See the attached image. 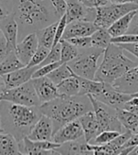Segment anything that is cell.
Segmentation results:
<instances>
[{"label":"cell","instance_id":"obj_40","mask_svg":"<svg viewBox=\"0 0 138 155\" xmlns=\"http://www.w3.org/2000/svg\"><path fill=\"white\" fill-rule=\"evenodd\" d=\"M51 6L54 8V12L57 16L61 18L66 12V0H49Z\"/></svg>","mask_w":138,"mask_h":155},{"label":"cell","instance_id":"obj_39","mask_svg":"<svg viewBox=\"0 0 138 155\" xmlns=\"http://www.w3.org/2000/svg\"><path fill=\"white\" fill-rule=\"evenodd\" d=\"M66 25H67V21H66V15L64 13L58 21V26H57L56 35H55V41H54V44H53V46L56 45L58 43H60L61 40H62L65 28H66Z\"/></svg>","mask_w":138,"mask_h":155},{"label":"cell","instance_id":"obj_2","mask_svg":"<svg viewBox=\"0 0 138 155\" xmlns=\"http://www.w3.org/2000/svg\"><path fill=\"white\" fill-rule=\"evenodd\" d=\"M43 114L50 117L54 124V134L65 123L79 119L82 114L93 110V105L86 95L72 97L60 96L39 106Z\"/></svg>","mask_w":138,"mask_h":155},{"label":"cell","instance_id":"obj_29","mask_svg":"<svg viewBox=\"0 0 138 155\" xmlns=\"http://www.w3.org/2000/svg\"><path fill=\"white\" fill-rule=\"evenodd\" d=\"M26 65L22 63L17 57L15 51H12L8 54V56L2 61L0 64V77H2L6 74L13 72L17 69L25 67Z\"/></svg>","mask_w":138,"mask_h":155},{"label":"cell","instance_id":"obj_20","mask_svg":"<svg viewBox=\"0 0 138 155\" xmlns=\"http://www.w3.org/2000/svg\"><path fill=\"white\" fill-rule=\"evenodd\" d=\"M133 134L131 130H126L123 133H121L118 136L109 143L104 145H93L94 155L97 154H120L122 147L129 140Z\"/></svg>","mask_w":138,"mask_h":155},{"label":"cell","instance_id":"obj_38","mask_svg":"<svg viewBox=\"0 0 138 155\" xmlns=\"http://www.w3.org/2000/svg\"><path fill=\"white\" fill-rule=\"evenodd\" d=\"M112 43L113 44H133L138 43V34L126 33L117 37L112 38Z\"/></svg>","mask_w":138,"mask_h":155},{"label":"cell","instance_id":"obj_54","mask_svg":"<svg viewBox=\"0 0 138 155\" xmlns=\"http://www.w3.org/2000/svg\"><path fill=\"white\" fill-rule=\"evenodd\" d=\"M2 34H3L2 33V30H1V28H0V36H2Z\"/></svg>","mask_w":138,"mask_h":155},{"label":"cell","instance_id":"obj_23","mask_svg":"<svg viewBox=\"0 0 138 155\" xmlns=\"http://www.w3.org/2000/svg\"><path fill=\"white\" fill-rule=\"evenodd\" d=\"M137 12H138V10L133 11L131 12L123 15V16L120 17L119 19H117L116 22H114L109 28H107L109 33L112 35V37H117L120 35L126 34L128 32L130 26H131V24L133 23L134 17L137 15Z\"/></svg>","mask_w":138,"mask_h":155},{"label":"cell","instance_id":"obj_30","mask_svg":"<svg viewBox=\"0 0 138 155\" xmlns=\"http://www.w3.org/2000/svg\"><path fill=\"white\" fill-rule=\"evenodd\" d=\"M92 46L97 48L105 49L110 44H112V35L109 33L107 28H98L91 36Z\"/></svg>","mask_w":138,"mask_h":155},{"label":"cell","instance_id":"obj_43","mask_svg":"<svg viewBox=\"0 0 138 155\" xmlns=\"http://www.w3.org/2000/svg\"><path fill=\"white\" fill-rule=\"evenodd\" d=\"M9 49L7 46V41L4 36H0V64L2 63V61L8 56L9 54Z\"/></svg>","mask_w":138,"mask_h":155},{"label":"cell","instance_id":"obj_1","mask_svg":"<svg viewBox=\"0 0 138 155\" xmlns=\"http://www.w3.org/2000/svg\"><path fill=\"white\" fill-rule=\"evenodd\" d=\"M0 114L3 130L16 138L19 148L23 145L24 137L28 135L42 115L39 107L24 106L6 100H0Z\"/></svg>","mask_w":138,"mask_h":155},{"label":"cell","instance_id":"obj_33","mask_svg":"<svg viewBox=\"0 0 138 155\" xmlns=\"http://www.w3.org/2000/svg\"><path fill=\"white\" fill-rule=\"evenodd\" d=\"M121 133L117 130H103L100 134H98L96 138H94L89 144L91 145H104L111 142L113 139L118 136Z\"/></svg>","mask_w":138,"mask_h":155},{"label":"cell","instance_id":"obj_35","mask_svg":"<svg viewBox=\"0 0 138 155\" xmlns=\"http://www.w3.org/2000/svg\"><path fill=\"white\" fill-rule=\"evenodd\" d=\"M61 61V43H58L56 45H54L50 49L47 58L38 65V67H41L43 65L48 64L56 63V61Z\"/></svg>","mask_w":138,"mask_h":155},{"label":"cell","instance_id":"obj_16","mask_svg":"<svg viewBox=\"0 0 138 155\" xmlns=\"http://www.w3.org/2000/svg\"><path fill=\"white\" fill-rule=\"evenodd\" d=\"M38 46H39V42H38L37 35L35 32H32L26 35L25 38L17 44L15 53L22 63L25 65H28Z\"/></svg>","mask_w":138,"mask_h":155},{"label":"cell","instance_id":"obj_27","mask_svg":"<svg viewBox=\"0 0 138 155\" xmlns=\"http://www.w3.org/2000/svg\"><path fill=\"white\" fill-rule=\"evenodd\" d=\"M57 89L60 96L72 97L80 95V85L78 76L75 75L70 78H67L57 85Z\"/></svg>","mask_w":138,"mask_h":155},{"label":"cell","instance_id":"obj_14","mask_svg":"<svg viewBox=\"0 0 138 155\" xmlns=\"http://www.w3.org/2000/svg\"><path fill=\"white\" fill-rule=\"evenodd\" d=\"M32 82L41 104L60 97L57 85L47 76L32 79Z\"/></svg>","mask_w":138,"mask_h":155},{"label":"cell","instance_id":"obj_12","mask_svg":"<svg viewBox=\"0 0 138 155\" xmlns=\"http://www.w3.org/2000/svg\"><path fill=\"white\" fill-rule=\"evenodd\" d=\"M61 144L55 143L54 141H33L26 136L23 139V145L20 150L22 154H59L55 149Z\"/></svg>","mask_w":138,"mask_h":155},{"label":"cell","instance_id":"obj_37","mask_svg":"<svg viewBox=\"0 0 138 155\" xmlns=\"http://www.w3.org/2000/svg\"><path fill=\"white\" fill-rule=\"evenodd\" d=\"M67 41H69L71 44H73L76 48H78L79 50L86 49L92 46L91 43V37L90 36H84V37H75L70 38Z\"/></svg>","mask_w":138,"mask_h":155},{"label":"cell","instance_id":"obj_32","mask_svg":"<svg viewBox=\"0 0 138 155\" xmlns=\"http://www.w3.org/2000/svg\"><path fill=\"white\" fill-rule=\"evenodd\" d=\"M75 75L76 74L73 72V70L67 64H62L60 66L55 68L52 72H50L47 77L49 78L56 85H58L60 82H62L67 78H70Z\"/></svg>","mask_w":138,"mask_h":155},{"label":"cell","instance_id":"obj_22","mask_svg":"<svg viewBox=\"0 0 138 155\" xmlns=\"http://www.w3.org/2000/svg\"><path fill=\"white\" fill-rule=\"evenodd\" d=\"M79 121L83 129L84 138L87 143H90L94 138L97 137L98 134H100L98 123L93 110L82 114L79 118Z\"/></svg>","mask_w":138,"mask_h":155},{"label":"cell","instance_id":"obj_47","mask_svg":"<svg viewBox=\"0 0 138 155\" xmlns=\"http://www.w3.org/2000/svg\"><path fill=\"white\" fill-rule=\"evenodd\" d=\"M127 33H134L138 34V18L133 22V24L132 26H130V28L128 30Z\"/></svg>","mask_w":138,"mask_h":155},{"label":"cell","instance_id":"obj_26","mask_svg":"<svg viewBox=\"0 0 138 155\" xmlns=\"http://www.w3.org/2000/svg\"><path fill=\"white\" fill-rule=\"evenodd\" d=\"M58 21H55L54 23H52V24L35 31L37 38H38V42H39V45L45 46V48H48L49 49L53 48V44H54V41H55Z\"/></svg>","mask_w":138,"mask_h":155},{"label":"cell","instance_id":"obj_24","mask_svg":"<svg viewBox=\"0 0 138 155\" xmlns=\"http://www.w3.org/2000/svg\"><path fill=\"white\" fill-rule=\"evenodd\" d=\"M118 120L125 130H131L133 134L138 133V111H131L124 108L117 109Z\"/></svg>","mask_w":138,"mask_h":155},{"label":"cell","instance_id":"obj_6","mask_svg":"<svg viewBox=\"0 0 138 155\" xmlns=\"http://www.w3.org/2000/svg\"><path fill=\"white\" fill-rule=\"evenodd\" d=\"M0 100L20 104L24 106H35L41 105L40 99L38 97L32 80L14 88H4L0 91Z\"/></svg>","mask_w":138,"mask_h":155},{"label":"cell","instance_id":"obj_55","mask_svg":"<svg viewBox=\"0 0 138 155\" xmlns=\"http://www.w3.org/2000/svg\"><path fill=\"white\" fill-rule=\"evenodd\" d=\"M137 15H138V12H137Z\"/></svg>","mask_w":138,"mask_h":155},{"label":"cell","instance_id":"obj_18","mask_svg":"<svg viewBox=\"0 0 138 155\" xmlns=\"http://www.w3.org/2000/svg\"><path fill=\"white\" fill-rule=\"evenodd\" d=\"M37 68L38 66L29 67L26 65L25 67H22L13 72L2 76L5 88L9 89V88L17 87L29 81L30 80H32V75L37 70Z\"/></svg>","mask_w":138,"mask_h":155},{"label":"cell","instance_id":"obj_19","mask_svg":"<svg viewBox=\"0 0 138 155\" xmlns=\"http://www.w3.org/2000/svg\"><path fill=\"white\" fill-rule=\"evenodd\" d=\"M0 28L2 30L3 36L6 38L9 52L15 51L17 45V35L19 26L13 13H11L8 17L0 21Z\"/></svg>","mask_w":138,"mask_h":155},{"label":"cell","instance_id":"obj_53","mask_svg":"<svg viewBox=\"0 0 138 155\" xmlns=\"http://www.w3.org/2000/svg\"><path fill=\"white\" fill-rule=\"evenodd\" d=\"M133 2H134L136 5H138V0H133Z\"/></svg>","mask_w":138,"mask_h":155},{"label":"cell","instance_id":"obj_7","mask_svg":"<svg viewBox=\"0 0 138 155\" xmlns=\"http://www.w3.org/2000/svg\"><path fill=\"white\" fill-rule=\"evenodd\" d=\"M138 10V5L134 2L122 4H107L97 9V15L94 21L97 28H109L114 22L123 15Z\"/></svg>","mask_w":138,"mask_h":155},{"label":"cell","instance_id":"obj_5","mask_svg":"<svg viewBox=\"0 0 138 155\" xmlns=\"http://www.w3.org/2000/svg\"><path fill=\"white\" fill-rule=\"evenodd\" d=\"M105 49L91 46L86 49L80 50L79 55L74 60L67 63L73 72L79 77L89 80H95L97 71V61L103 55Z\"/></svg>","mask_w":138,"mask_h":155},{"label":"cell","instance_id":"obj_50","mask_svg":"<svg viewBox=\"0 0 138 155\" xmlns=\"http://www.w3.org/2000/svg\"><path fill=\"white\" fill-rule=\"evenodd\" d=\"M5 86H4V82H3V80H2V77H0V91L2 89H4Z\"/></svg>","mask_w":138,"mask_h":155},{"label":"cell","instance_id":"obj_36","mask_svg":"<svg viewBox=\"0 0 138 155\" xmlns=\"http://www.w3.org/2000/svg\"><path fill=\"white\" fill-rule=\"evenodd\" d=\"M63 63L60 61H56V63H52V64H48L43 65L41 67H38L37 70L32 75V79H36V78H41V77L48 76L50 72H52L55 68L60 66Z\"/></svg>","mask_w":138,"mask_h":155},{"label":"cell","instance_id":"obj_28","mask_svg":"<svg viewBox=\"0 0 138 155\" xmlns=\"http://www.w3.org/2000/svg\"><path fill=\"white\" fill-rule=\"evenodd\" d=\"M78 78L80 85V95H86V96L91 95L96 97L97 96L100 94L105 87V82L98 81L96 80L85 79V78L79 77V76Z\"/></svg>","mask_w":138,"mask_h":155},{"label":"cell","instance_id":"obj_48","mask_svg":"<svg viewBox=\"0 0 138 155\" xmlns=\"http://www.w3.org/2000/svg\"><path fill=\"white\" fill-rule=\"evenodd\" d=\"M108 2L113 4H122V3H128V2H133V0H107Z\"/></svg>","mask_w":138,"mask_h":155},{"label":"cell","instance_id":"obj_21","mask_svg":"<svg viewBox=\"0 0 138 155\" xmlns=\"http://www.w3.org/2000/svg\"><path fill=\"white\" fill-rule=\"evenodd\" d=\"M55 150L59 154H94L93 145L87 143L85 138L63 143Z\"/></svg>","mask_w":138,"mask_h":155},{"label":"cell","instance_id":"obj_8","mask_svg":"<svg viewBox=\"0 0 138 155\" xmlns=\"http://www.w3.org/2000/svg\"><path fill=\"white\" fill-rule=\"evenodd\" d=\"M87 96L93 105V111L96 114L100 133L103 130H117L119 133H123L124 127L118 120L117 109L99 101L93 96Z\"/></svg>","mask_w":138,"mask_h":155},{"label":"cell","instance_id":"obj_49","mask_svg":"<svg viewBox=\"0 0 138 155\" xmlns=\"http://www.w3.org/2000/svg\"><path fill=\"white\" fill-rule=\"evenodd\" d=\"M130 154H133V155H138V146L134 147L133 150L131 151V153H130Z\"/></svg>","mask_w":138,"mask_h":155},{"label":"cell","instance_id":"obj_9","mask_svg":"<svg viewBox=\"0 0 138 155\" xmlns=\"http://www.w3.org/2000/svg\"><path fill=\"white\" fill-rule=\"evenodd\" d=\"M84 138V131L79 119H75L65 123L53 134L52 141L63 144L68 141H75Z\"/></svg>","mask_w":138,"mask_h":155},{"label":"cell","instance_id":"obj_34","mask_svg":"<svg viewBox=\"0 0 138 155\" xmlns=\"http://www.w3.org/2000/svg\"><path fill=\"white\" fill-rule=\"evenodd\" d=\"M49 51H50L49 48H45V46H43V45H39L36 52L34 53V55L32 56L31 60L29 61V63L27 66H29V67L38 66L45 58H47Z\"/></svg>","mask_w":138,"mask_h":155},{"label":"cell","instance_id":"obj_46","mask_svg":"<svg viewBox=\"0 0 138 155\" xmlns=\"http://www.w3.org/2000/svg\"><path fill=\"white\" fill-rule=\"evenodd\" d=\"M10 14H11V12L7 9V7L2 2H0V21L8 17Z\"/></svg>","mask_w":138,"mask_h":155},{"label":"cell","instance_id":"obj_13","mask_svg":"<svg viewBox=\"0 0 138 155\" xmlns=\"http://www.w3.org/2000/svg\"><path fill=\"white\" fill-rule=\"evenodd\" d=\"M54 134V124L50 117L45 114L41 115L28 137L33 141H52Z\"/></svg>","mask_w":138,"mask_h":155},{"label":"cell","instance_id":"obj_51","mask_svg":"<svg viewBox=\"0 0 138 155\" xmlns=\"http://www.w3.org/2000/svg\"><path fill=\"white\" fill-rule=\"evenodd\" d=\"M4 130L2 128V125H1V114H0V133H4Z\"/></svg>","mask_w":138,"mask_h":155},{"label":"cell","instance_id":"obj_31","mask_svg":"<svg viewBox=\"0 0 138 155\" xmlns=\"http://www.w3.org/2000/svg\"><path fill=\"white\" fill-rule=\"evenodd\" d=\"M60 43H61V61L63 64L69 63V61H71L79 55L80 53L79 48H76L69 41L62 39Z\"/></svg>","mask_w":138,"mask_h":155},{"label":"cell","instance_id":"obj_3","mask_svg":"<svg viewBox=\"0 0 138 155\" xmlns=\"http://www.w3.org/2000/svg\"><path fill=\"white\" fill-rule=\"evenodd\" d=\"M13 15L21 33L29 34L60 19L45 0H13Z\"/></svg>","mask_w":138,"mask_h":155},{"label":"cell","instance_id":"obj_11","mask_svg":"<svg viewBox=\"0 0 138 155\" xmlns=\"http://www.w3.org/2000/svg\"><path fill=\"white\" fill-rule=\"evenodd\" d=\"M66 21L67 24L75 20H87L94 22L97 9H89L83 6L79 0H66Z\"/></svg>","mask_w":138,"mask_h":155},{"label":"cell","instance_id":"obj_25","mask_svg":"<svg viewBox=\"0 0 138 155\" xmlns=\"http://www.w3.org/2000/svg\"><path fill=\"white\" fill-rule=\"evenodd\" d=\"M0 154L1 155H17L22 154L19 143L12 134L9 133H0Z\"/></svg>","mask_w":138,"mask_h":155},{"label":"cell","instance_id":"obj_17","mask_svg":"<svg viewBox=\"0 0 138 155\" xmlns=\"http://www.w3.org/2000/svg\"><path fill=\"white\" fill-rule=\"evenodd\" d=\"M113 87L125 94H135L138 92V64L128 70L114 81Z\"/></svg>","mask_w":138,"mask_h":155},{"label":"cell","instance_id":"obj_4","mask_svg":"<svg viewBox=\"0 0 138 155\" xmlns=\"http://www.w3.org/2000/svg\"><path fill=\"white\" fill-rule=\"evenodd\" d=\"M124 49L117 44H110L104 50L103 60L98 66L95 80L113 84L118 78L138 64L128 58Z\"/></svg>","mask_w":138,"mask_h":155},{"label":"cell","instance_id":"obj_45","mask_svg":"<svg viewBox=\"0 0 138 155\" xmlns=\"http://www.w3.org/2000/svg\"><path fill=\"white\" fill-rule=\"evenodd\" d=\"M136 146H138V133L133 134L131 136V138H130L129 140L124 144V146L122 147V149L130 148V147H136Z\"/></svg>","mask_w":138,"mask_h":155},{"label":"cell","instance_id":"obj_52","mask_svg":"<svg viewBox=\"0 0 138 155\" xmlns=\"http://www.w3.org/2000/svg\"><path fill=\"white\" fill-rule=\"evenodd\" d=\"M133 97H138V92L135 93V94H133Z\"/></svg>","mask_w":138,"mask_h":155},{"label":"cell","instance_id":"obj_41","mask_svg":"<svg viewBox=\"0 0 138 155\" xmlns=\"http://www.w3.org/2000/svg\"><path fill=\"white\" fill-rule=\"evenodd\" d=\"M79 1L89 9H97V8L105 6L109 3L107 0H79Z\"/></svg>","mask_w":138,"mask_h":155},{"label":"cell","instance_id":"obj_15","mask_svg":"<svg viewBox=\"0 0 138 155\" xmlns=\"http://www.w3.org/2000/svg\"><path fill=\"white\" fill-rule=\"evenodd\" d=\"M98 28L95 25L94 22L87 20H75L66 25L64 32V40H68L75 37H84L91 36Z\"/></svg>","mask_w":138,"mask_h":155},{"label":"cell","instance_id":"obj_44","mask_svg":"<svg viewBox=\"0 0 138 155\" xmlns=\"http://www.w3.org/2000/svg\"><path fill=\"white\" fill-rule=\"evenodd\" d=\"M124 109L131 111H138V97H133L123 106Z\"/></svg>","mask_w":138,"mask_h":155},{"label":"cell","instance_id":"obj_42","mask_svg":"<svg viewBox=\"0 0 138 155\" xmlns=\"http://www.w3.org/2000/svg\"><path fill=\"white\" fill-rule=\"evenodd\" d=\"M119 46H121L125 51H128L133 56H135L138 59V43H133V44H117Z\"/></svg>","mask_w":138,"mask_h":155},{"label":"cell","instance_id":"obj_10","mask_svg":"<svg viewBox=\"0 0 138 155\" xmlns=\"http://www.w3.org/2000/svg\"><path fill=\"white\" fill-rule=\"evenodd\" d=\"M132 97L133 95L119 92L117 89H114L112 84L105 82V87L103 91L95 98L114 108V109H120V108H123L125 103L128 102Z\"/></svg>","mask_w":138,"mask_h":155}]
</instances>
